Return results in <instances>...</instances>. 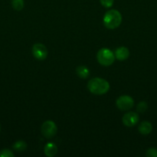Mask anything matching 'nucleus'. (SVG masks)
<instances>
[{"label": "nucleus", "mask_w": 157, "mask_h": 157, "mask_svg": "<svg viewBox=\"0 0 157 157\" xmlns=\"http://www.w3.org/2000/svg\"><path fill=\"white\" fill-rule=\"evenodd\" d=\"M58 131L57 126L53 121H46L42 124L41 133L46 139H51L55 136Z\"/></svg>", "instance_id": "4"}, {"label": "nucleus", "mask_w": 157, "mask_h": 157, "mask_svg": "<svg viewBox=\"0 0 157 157\" xmlns=\"http://www.w3.org/2000/svg\"><path fill=\"white\" fill-rule=\"evenodd\" d=\"M138 130L141 134L143 135H148L152 132V125L149 121H143L140 123V124L138 127Z\"/></svg>", "instance_id": "10"}, {"label": "nucleus", "mask_w": 157, "mask_h": 157, "mask_svg": "<svg viewBox=\"0 0 157 157\" xmlns=\"http://www.w3.org/2000/svg\"><path fill=\"white\" fill-rule=\"evenodd\" d=\"M114 54H115V57L117 60L125 61L129 57V50L127 48L123 46V47L118 48L114 52Z\"/></svg>", "instance_id": "8"}, {"label": "nucleus", "mask_w": 157, "mask_h": 157, "mask_svg": "<svg viewBox=\"0 0 157 157\" xmlns=\"http://www.w3.org/2000/svg\"><path fill=\"white\" fill-rule=\"evenodd\" d=\"M76 75L82 79H86L89 76V70L84 65H80L76 67Z\"/></svg>", "instance_id": "11"}, {"label": "nucleus", "mask_w": 157, "mask_h": 157, "mask_svg": "<svg viewBox=\"0 0 157 157\" xmlns=\"http://www.w3.org/2000/svg\"><path fill=\"white\" fill-rule=\"evenodd\" d=\"M148 108V104L146 101H141L138 104L136 107V110L139 113H144Z\"/></svg>", "instance_id": "14"}, {"label": "nucleus", "mask_w": 157, "mask_h": 157, "mask_svg": "<svg viewBox=\"0 0 157 157\" xmlns=\"http://www.w3.org/2000/svg\"><path fill=\"white\" fill-rule=\"evenodd\" d=\"M0 157H14V153L10 150L4 149L0 151Z\"/></svg>", "instance_id": "15"}, {"label": "nucleus", "mask_w": 157, "mask_h": 157, "mask_svg": "<svg viewBox=\"0 0 157 157\" xmlns=\"http://www.w3.org/2000/svg\"><path fill=\"white\" fill-rule=\"evenodd\" d=\"M122 121L126 127H132L138 124L139 121V116L135 112H128L123 115Z\"/></svg>", "instance_id": "7"}, {"label": "nucleus", "mask_w": 157, "mask_h": 157, "mask_svg": "<svg viewBox=\"0 0 157 157\" xmlns=\"http://www.w3.org/2000/svg\"><path fill=\"white\" fill-rule=\"evenodd\" d=\"M88 90L93 94L103 95L107 93L110 88L109 83L100 78H93L89 80L87 84Z\"/></svg>", "instance_id": "1"}, {"label": "nucleus", "mask_w": 157, "mask_h": 157, "mask_svg": "<svg viewBox=\"0 0 157 157\" xmlns=\"http://www.w3.org/2000/svg\"><path fill=\"white\" fill-rule=\"evenodd\" d=\"M97 61L101 65L108 67L112 65L115 60V54L109 48H101L96 55Z\"/></svg>", "instance_id": "3"}, {"label": "nucleus", "mask_w": 157, "mask_h": 157, "mask_svg": "<svg viewBox=\"0 0 157 157\" xmlns=\"http://www.w3.org/2000/svg\"><path fill=\"white\" fill-rule=\"evenodd\" d=\"M58 147L53 143H48L46 144L44 148V153L48 157H53L57 154Z\"/></svg>", "instance_id": "9"}, {"label": "nucleus", "mask_w": 157, "mask_h": 157, "mask_svg": "<svg viewBox=\"0 0 157 157\" xmlns=\"http://www.w3.org/2000/svg\"><path fill=\"white\" fill-rule=\"evenodd\" d=\"M100 3L105 8L112 7L114 3V0H100Z\"/></svg>", "instance_id": "17"}, {"label": "nucleus", "mask_w": 157, "mask_h": 157, "mask_svg": "<svg viewBox=\"0 0 157 157\" xmlns=\"http://www.w3.org/2000/svg\"><path fill=\"white\" fill-rule=\"evenodd\" d=\"M0 130H1V126H0Z\"/></svg>", "instance_id": "18"}, {"label": "nucleus", "mask_w": 157, "mask_h": 157, "mask_svg": "<svg viewBox=\"0 0 157 157\" xmlns=\"http://www.w3.org/2000/svg\"><path fill=\"white\" fill-rule=\"evenodd\" d=\"M32 55L38 61H43L48 56V49L41 43H37L32 46Z\"/></svg>", "instance_id": "6"}, {"label": "nucleus", "mask_w": 157, "mask_h": 157, "mask_svg": "<svg viewBox=\"0 0 157 157\" xmlns=\"http://www.w3.org/2000/svg\"><path fill=\"white\" fill-rule=\"evenodd\" d=\"M115 104L120 110L126 111L133 107L134 100L129 95H122L116 100Z\"/></svg>", "instance_id": "5"}, {"label": "nucleus", "mask_w": 157, "mask_h": 157, "mask_svg": "<svg viewBox=\"0 0 157 157\" xmlns=\"http://www.w3.org/2000/svg\"><path fill=\"white\" fill-rule=\"evenodd\" d=\"M12 148L17 152H23L27 148V144L25 141L18 140L13 144Z\"/></svg>", "instance_id": "12"}, {"label": "nucleus", "mask_w": 157, "mask_h": 157, "mask_svg": "<svg viewBox=\"0 0 157 157\" xmlns=\"http://www.w3.org/2000/svg\"><path fill=\"white\" fill-rule=\"evenodd\" d=\"M12 6L15 10L21 11L24 8V0H12Z\"/></svg>", "instance_id": "13"}, {"label": "nucleus", "mask_w": 157, "mask_h": 157, "mask_svg": "<svg viewBox=\"0 0 157 157\" xmlns=\"http://www.w3.org/2000/svg\"><path fill=\"white\" fill-rule=\"evenodd\" d=\"M123 17L118 10L111 9L107 11L103 16V24L108 29H115L121 25Z\"/></svg>", "instance_id": "2"}, {"label": "nucleus", "mask_w": 157, "mask_h": 157, "mask_svg": "<svg viewBox=\"0 0 157 157\" xmlns=\"http://www.w3.org/2000/svg\"><path fill=\"white\" fill-rule=\"evenodd\" d=\"M146 156L148 157H157V149L149 148L146 151Z\"/></svg>", "instance_id": "16"}]
</instances>
